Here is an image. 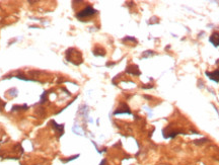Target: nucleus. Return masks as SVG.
Here are the masks:
<instances>
[{
  "mask_svg": "<svg viewBox=\"0 0 219 165\" xmlns=\"http://www.w3.org/2000/svg\"><path fill=\"white\" fill-rule=\"evenodd\" d=\"M96 12L95 10H93L91 7H87V8H85L84 10H82L80 13H78L77 14V16L78 17H85V16H90V15L94 14V13Z\"/></svg>",
  "mask_w": 219,
  "mask_h": 165,
  "instance_id": "nucleus-1",
  "label": "nucleus"
},
{
  "mask_svg": "<svg viewBox=\"0 0 219 165\" xmlns=\"http://www.w3.org/2000/svg\"><path fill=\"white\" fill-rule=\"evenodd\" d=\"M210 41L214 44V46H219V33H214V35L211 37Z\"/></svg>",
  "mask_w": 219,
  "mask_h": 165,
  "instance_id": "nucleus-2",
  "label": "nucleus"
}]
</instances>
